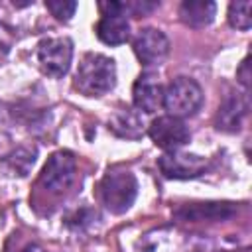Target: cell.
Segmentation results:
<instances>
[{"instance_id": "6da1fadb", "label": "cell", "mask_w": 252, "mask_h": 252, "mask_svg": "<svg viewBox=\"0 0 252 252\" xmlns=\"http://www.w3.org/2000/svg\"><path fill=\"white\" fill-rule=\"evenodd\" d=\"M116 85L114 59L102 53H87L75 73V89L85 96H102Z\"/></svg>"}, {"instance_id": "7a4b0ae2", "label": "cell", "mask_w": 252, "mask_h": 252, "mask_svg": "<svg viewBox=\"0 0 252 252\" xmlns=\"http://www.w3.org/2000/svg\"><path fill=\"white\" fill-rule=\"evenodd\" d=\"M98 191H100V199H102L104 207L110 213H114V215H122L136 201L138 181H136V177H134L132 171H126V169H110L100 179Z\"/></svg>"}, {"instance_id": "3957f363", "label": "cell", "mask_w": 252, "mask_h": 252, "mask_svg": "<svg viewBox=\"0 0 252 252\" xmlns=\"http://www.w3.org/2000/svg\"><path fill=\"white\" fill-rule=\"evenodd\" d=\"M203 104V91L197 81L189 77H177L163 89V106L169 116L185 118L193 116Z\"/></svg>"}, {"instance_id": "277c9868", "label": "cell", "mask_w": 252, "mask_h": 252, "mask_svg": "<svg viewBox=\"0 0 252 252\" xmlns=\"http://www.w3.org/2000/svg\"><path fill=\"white\" fill-rule=\"evenodd\" d=\"M75 169H77V161L71 152L67 150L53 152L39 173V185L53 195H61L71 187L75 179Z\"/></svg>"}, {"instance_id": "5b68a950", "label": "cell", "mask_w": 252, "mask_h": 252, "mask_svg": "<svg viewBox=\"0 0 252 252\" xmlns=\"http://www.w3.org/2000/svg\"><path fill=\"white\" fill-rule=\"evenodd\" d=\"M73 59V41L69 37H47L41 39L37 45V61L45 75L49 77H63Z\"/></svg>"}, {"instance_id": "8992f818", "label": "cell", "mask_w": 252, "mask_h": 252, "mask_svg": "<svg viewBox=\"0 0 252 252\" xmlns=\"http://www.w3.org/2000/svg\"><path fill=\"white\" fill-rule=\"evenodd\" d=\"M132 47L142 65L158 67L165 61V57L169 53V39L165 37L163 32H159L156 28H144L134 37Z\"/></svg>"}, {"instance_id": "52a82bcc", "label": "cell", "mask_w": 252, "mask_h": 252, "mask_svg": "<svg viewBox=\"0 0 252 252\" xmlns=\"http://www.w3.org/2000/svg\"><path fill=\"white\" fill-rule=\"evenodd\" d=\"M150 138L154 140L156 146H159L161 150L165 152H175L179 150L181 146H185L191 138L189 134V128L185 126V122L181 118H175V116H159L156 118L152 124H150V130H148Z\"/></svg>"}, {"instance_id": "ba28073f", "label": "cell", "mask_w": 252, "mask_h": 252, "mask_svg": "<svg viewBox=\"0 0 252 252\" xmlns=\"http://www.w3.org/2000/svg\"><path fill=\"white\" fill-rule=\"evenodd\" d=\"M158 165L161 173L169 179H189V177H199L207 169V159L201 156H191V154H163L158 159Z\"/></svg>"}, {"instance_id": "9c48e42d", "label": "cell", "mask_w": 252, "mask_h": 252, "mask_svg": "<svg viewBox=\"0 0 252 252\" xmlns=\"http://www.w3.org/2000/svg\"><path fill=\"white\" fill-rule=\"evenodd\" d=\"M132 100L138 110L154 114L163 104V87L158 81V77L152 73L140 75L132 87Z\"/></svg>"}, {"instance_id": "30bf717a", "label": "cell", "mask_w": 252, "mask_h": 252, "mask_svg": "<svg viewBox=\"0 0 252 252\" xmlns=\"http://www.w3.org/2000/svg\"><path fill=\"white\" fill-rule=\"evenodd\" d=\"M248 114V98L244 93H230L217 112V128L222 132H236Z\"/></svg>"}, {"instance_id": "8fae6325", "label": "cell", "mask_w": 252, "mask_h": 252, "mask_svg": "<svg viewBox=\"0 0 252 252\" xmlns=\"http://www.w3.org/2000/svg\"><path fill=\"white\" fill-rule=\"evenodd\" d=\"M96 37L106 45H120L130 37V24L122 12H108L96 24Z\"/></svg>"}, {"instance_id": "7c38bea8", "label": "cell", "mask_w": 252, "mask_h": 252, "mask_svg": "<svg viewBox=\"0 0 252 252\" xmlns=\"http://www.w3.org/2000/svg\"><path fill=\"white\" fill-rule=\"evenodd\" d=\"M108 130L112 134H116L118 138H126V140H138L144 134V120L142 114L134 108H118L110 120H108Z\"/></svg>"}, {"instance_id": "4fadbf2b", "label": "cell", "mask_w": 252, "mask_h": 252, "mask_svg": "<svg viewBox=\"0 0 252 252\" xmlns=\"http://www.w3.org/2000/svg\"><path fill=\"white\" fill-rule=\"evenodd\" d=\"M217 4L211 0H185L179 6V18L189 28H205L215 20Z\"/></svg>"}, {"instance_id": "5bb4252c", "label": "cell", "mask_w": 252, "mask_h": 252, "mask_svg": "<svg viewBox=\"0 0 252 252\" xmlns=\"http://www.w3.org/2000/svg\"><path fill=\"white\" fill-rule=\"evenodd\" d=\"M234 209L228 203H195L179 209L175 215L185 220H205V219H224L230 217Z\"/></svg>"}, {"instance_id": "9a60e30c", "label": "cell", "mask_w": 252, "mask_h": 252, "mask_svg": "<svg viewBox=\"0 0 252 252\" xmlns=\"http://www.w3.org/2000/svg\"><path fill=\"white\" fill-rule=\"evenodd\" d=\"M228 24L236 30H250L252 26V2L242 0V2H230L228 6Z\"/></svg>"}, {"instance_id": "2e32d148", "label": "cell", "mask_w": 252, "mask_h": 252, "mask_svg": "<svg viewBox=\"0 0 252 252\" xmlns=\"http://www.w3.org/2000/svg\"><path fill=\"white\" fill-rule=\"evenodd\" d=\"M8 165L12 171H16L18 175H28L30 167L35 161V148H18L16 152H12L8 156Z\"/></svg>"}, {"instance_id": "e0dca14e", "label": "cell", "mask_w": 252, "mask_h": 252, "mask_svg": "<svg viewBox=\"0 0 252 252\" xmlns=\"http://www.w3.org/2000/svg\"><path fill=\"white\" fill-rule=\"evenodd\" d=\"M45 8L51 12V16L59 22H69L77 10V2L73 0H47Z\"/></svg>"}, {"instance_id": "ac0fdd59", "label": "cell", "mask_w": 252, "mask_h": 252, "mask_svg": "<svg viewBox=\"0 0 252 252\" xmlns=\"http://www.w3.org/2000/svg\"><path fill=\"white\" fill-rule=\"evenodd\" d=\"M236 79L240 81L242 87L248 89V85H250V59L248 57H244L242 63H240V67L236 69Z\"/></svg>"}, {"instance_id": "d6986e66", "label": "cell", "mask_w": 252, "mask_h": 252, "mask_svg": "<svg viewBox=\"0 0 252 252\" xmlns=\"http://www.w3.org/2000/svg\"><path fill=\"white\" fill-rule=\"evenodd\" d=\"M10 45H12V35L8 33V30L0 24V61L6 57V53L10 51Z\"/></svg>"}, {"instance_id": "ffe728a7", "label": "cell", "mask_w": 252, "mask_h": 252, "mask_svg": "<svg viewBox=\"0 0 252 252\" xmlns=\"http://www.w3.org/2000/svg\"><path fill=\"white\" fill-rule=\"evenodd\" d=\"M16 252H45L37 242H26L22 248H18Z\"/></svg>"}]
</instances>
